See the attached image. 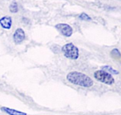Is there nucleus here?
I'll return each instance as SVG.
<instances>
[{"mask_svg":"<svg viewBox=\"0 0 121 115\" xmlns=\"http://www.w3.org/2000/svg\"><path fill=\"white\" fill-rule=\"evenodd\" d=\"M67 80L74 85H80L83 87H91L93 85V81L91 77L83 73L78 72H71L67 75Z\"/></svg>","mask_w":121,"mask_h":115,"instance_id":"nucleus-1","label":"nucleus"},{"mask_svg":"<svg viewBox=\"0 0 121 115\" xmlns=\"http://www.w3.org/2000/svg\"><path fill=\"white\" fill-rule=\"evenodd\" d=\"M62 52L65 57L69 58L72 60H76L78 57V49L73 44H67L62 48Z\"/></svg>","mask_w":121,"mask_h":115,"instance_id":"nucleus-2","label":"nucleus"},{"mask_svg":"<svg viewBox=\"0 0 121 115\" xmlns=\"http://www.w3.org/2000/svg\"><path fill=\"white\" fill-rule=\"evenodd\" d=\"M95 77L101 82L107 84V85H112L115 82V80L110 73L103 71V70H98L95 73Z\"/></svg>","mask_w":121,"mask_h":115,"instance_id":"nucleus-3","label":"nucleus"},{"mask_svg":"<svg viewBox=\"0 0 121 115\" xmlns=\"http://www.w3.org/2000/svg\"><path fill=\"white\" fill-rule=\"evenodd\" d=\"M56 28L63 36H65L66 37L71 36L72 34H73V29H72V28L69 25L66 24V23H59V24L56 25Z\"/></svg>","mask_w":121,"mask_h":115,"instance_id":"nucleus-4","label":"nucleus"},{"mask_svg":"<svg viewBox=\"0 0 121 115\" xmlns=\"http://www.w3.org/2000/svg\"><path fill=\"white\" fill-rule=\"evenodd\" d=\"M13 39H14V41L15 44H20L21 42L23 41V40L25 39V33L23 32V29L18 28L15 32L14 33V36H13Z\"/></svg>","mask_w":121,"mask_h":115,"instance_id":"nucleus-5","label":"nucleus"},{"mask_svg":"<svg viewBox=\"0 0 121 115\" xmlns=\"http://www.w3.org/2000/svg\"><path fill=\"white\" fill-rule=\"evenodd\" d=\"M11 23H12V20H11V18L10 16H5L3 17L2 19H0V24L5 29L11 28Z\"/></svg>","mask_w":121,"mask_h":115,"instance_id":"nucleus-6","label":"nucleus"},{"mask_svg":"<svg viewBox=\"0 0 121 115\" xmlns=\"http://www.w3.org/2000/svg\"><path fill=\"white\" fill-rule=\"evenodd\" d=\"M2 110L6 112L7 114H8L9 115H27L25 113L23 112H19V111L15 110H11L10 108H7V107H2Z\"/></svg>","mask_w":121,"mask_h":115,"instance_id":"nucleus-7","label":"nucleus"},{"mask_svg":"<svg viewBox=\"0 0 121 115\" xmlns=\"http://www.w3.org/2000/svg\"><path fill=\"white\" fill-rule=\"evenodd\" d=\"M10 11L12 13H15L18 11V4L15 2H13L11 5H10Z\"/></svg>","mask_w":121,"mask_h":115,"instance_id":"nucleus-8","label":"nucleus"},{"mask_svg":"<svg viewBox=\"0 0 121 115\" xmlns=\"http://www.w3.org/2000/svg\"><path fill=\"white\" fill-rule=\"evenodd\" d=\"M103 69L107 70V71L110 72V73H115V74H118L119 73L118 71H116V70L113 69L112 68L110 67V66H104V67H103Z\"/></svg>","mask_w":121,"mask_h":115,"instance_id":"nucleus-9","label":"nucleus"},{"mask_svg":"<svg viewBox=\"0 0 121 115\" xmlns=\"http://www.w3.org/2000/svg\"><path fill=\"white\" fill-rule=\"evenodd\" d=\"M79 18L81 19H82V20H86V21L91 20V18H90L89 15H87L86 13H82V14L79 15Z\"/></svg>","mask_w":121,"mask_h":115,"instance_id":"nucleus-10","label":"nucleus"}]
</instances>
